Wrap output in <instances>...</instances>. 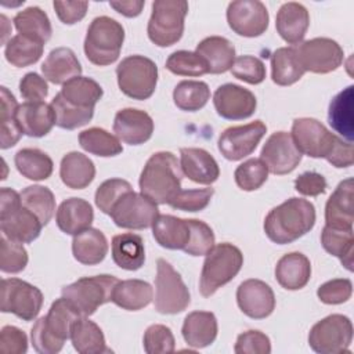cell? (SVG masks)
<instances>
[{
    "label": "cell",
    "mask_w": 354,
    "mask_h": 354,
    "mask_svg": "<svg viewBox=\"0 0 354 354\" xmlns=\"http://www.w3.org/2000/svg\"><path fill=\"white\" fill-rule=\"evenodd\" d=\"M187 12L185 0H155L147 26L149 40L158 47L176 44L183 37Z\"/></svg>",
    "instance_id": "ba28073f"
},
{
    "label": "cell",
    "mask_w": 354,
    "mask_h": 354,
    "mask_svg": "<svg viewBox=\"0 0 354 354\" xmlns=\"http://www.w3.org/2000/svg\"><path fill=\"white\" fill-rule=\"evenodd\" d=\"M354 180L351 177L339 183L325 205V225L339 230H353Z\"/></svg>",
    "instance_id": "7402d4cb"
},
{
    "label": "cell",
    "mask_w": 354,
    "mask_h": 354,
    "mask_svg": "<svg viewBox=\"0 0 354 354\" xmlns=\"http://www.w3.org/2000/svg\"><path fill=\"white\" fill-rule=\"evenodd\" d=\"M234 351L236 354H270V337L260 330H246L236 337Z\"/></svg>",
    "instance_id": "680465c9"
},
{
    "label": "cell",
    "mask_w": 354,
    "mask_h": 354,
    "mask_svg": "<svg viewBox=\"0 0 354 354\" xmlns=\"http://www.w3.org/2000/svg\"><path fill=\"white\" fill-rule=\"evenodd\" d=\"M236 303L241 311L253 319H263L275 308V295L261 279H246L236 289Z\"/></svg>",
    "instance_id": "ffe728a7"
},
{
    "label": "cell",
    "mask_w": 354,
    "mask_h": 354,
    "mask_svg": "<svg viewBox=\"0 0 354 354\" xmlns=\"http://www.w3.org/2000/svg\"><path fill=\"white\" fill-rule=\"evenodd\" d=\"M133 191V187L129 181L122 180V178H109L105 180L102 184H100V187L95 191V205L97 207L105 213V214H111L113 206L120 201V198Z\"/></svg>",
    "instance_id": "681fc988"
},
{
    "label": "cell",
    "mask_w": 354,
    "mask_h": 354,
    "mask_svg": "<svg viewBox=\"0 0 354 354\" xmlns=\"http://www.w3.org/2000/svg\"><path fill=\"white\" fill-rule=\"evenodd\" d=\"M191 225V238L184 249L187 254L191 256H206L207 252L214 246V234L210 225L202 220L189 218Z\"/></svg>",
    "instance_id": "11a10c76"
},
{
    "label": "cell",
    "mask_w": 354,
    "mask_h": 354,
    "mask_svg": "<svg viewBox=\"0 0 354 354\" xmlns=\"http://www.w3.org/2000/svg\"><path fill=\"white\" fill-rule=\"evenodd\" d=\"M213 105L218 116L227 120H243L254 113L257 100L250 90L239 84L225 83L214 91Z\"/></svg>",
    "instance_id": "d6986e66"
},
{
    "label": "cell",
    "mask_w": 354,
    "mask_h": 354,
    "mask_svg": "<svg viewBox=\"0 0 354 354\" xmlns=\"http://www.w3.org/2000/svg\"><path fill=\"white\" fill-rule=\"evenodd\" d=\"M166 69L178 76L198 77L209 73L206 61L196 51L178 50L166 59Z\"/></svg>",
    "instance_id": "7dc6e473"
},
{
    "label": "cell",
    "mask_w": 354,
    "mask_h": 354,
    "mask_svg": "<svg viewBox=\"0 0 354 354\" xmlns=\"http://www.w3.org/2000/svg\"><path fill=\"white\" fill-rule=\"evenodd\" d=\"M17 170L28 180L41 181L53 174V159L37 148H22L14 156Z\"/></svg>",
    "instance_id": "60d3db41"
},
{
    "label": "cell",
    "mask_w": 354,
    "mask_h": 354,
    "mask_svg": "<svg viewBox=\"0 0 354 354\" xmlns=\"http://www.w3.org/2000/svg\"><path fill=\"white\" fill-rule=\"evenodd\" d=\"M267 7L259 0H235L227 7L228 26L239 36L257 37L268 28Z\"/></svg>",
    "instance_id": "e0dca14e"
},
{
    "label": "cell",
    "mask_w": 354,
    "mask_h": 354,
    "mask_svg": "<svg viewBox=\"0 0 354 354\" xmlns=\"http://www.w3.org/2000/svg\"><path fill=\"white\" fill-rule=\"evenodd\" d=\"M231 73L234 77L249 84H260L266 79V65L257 57L241 55L235 58Z\"/></svg>",
    "instance_id": "9f6ffc18"
},
{
    "label": "cell",
    "mask_w": 354,
    "mask_h": 354,
    "mask_svg": "<svg viewBox=\"0 0 354 354\" xmlns=\"http://www.w3.org/2000/svg\"><path fill=\"white\" fill-rule=\"evenodd\" d=\"M118 86L120 91L133 100H148L156 88L158 66L144 55H129L116 66Z\"/></svg>",
    "instance_id": "9c48e42d"
},
{
    "label": "cell",
    "mask_w": 354,
    "mask_h": 354,
    "mask_svg": "<svg viewBox=\"0 0 354 354\" xmlns=\"http://www.w3.org/2000/svg\"><path fill=\"white\" fill-rule=\"evenodd\" d=\"M321 243L329 254L337 257L348 271H353V230H339L325 225L321 232Z\"/></svg>",
    "instance_id": "7bdbcfd3"
},
{
    "label": "cell",
    "mask_w": 354,
    "mask_h": 354,
    "mask_svg": "<svg viewBox=\"0 0 354 354\" xmlns=\"http://www.w3.org/2000/svg\"><path fill=\"white\" fill-rule=\"evenodd\" d=\"M353 342V324L343 314H330L313 325L308 333L310 347L319 354L347 353Z\"/></svg>",
    "instance_id": "7c38bea8"
},
{
    "label": "cell",
    "mask_w": 354,
    "mask_h": 354,
    "mask_svg": "<svg viewBox=\"0 0 354 354\" xmlns=\"http://www.w3.org/2000/svg\"><path fill=\"white\" fill-rule=\"evenodd\" d=\"M326 180L317 171H304L295 180V189L304 196H318L326 191Z\"/></svg>",
    "instance_id": "6125c7cd"
},
{
    "label": "cell",
    "mask_w": 354,
    "mask_h": 354,
    "mask_svg": "<svg viewBox=\"0 0 354 354\" xmlns=\"http://www.w3.org/2000/svg\"><path fill=\"white\" fill-rule=\"evenodd\" d=\"M153 299L152 286L142 279L118 281L112 292V303L127 311H138Z\"/></svg>",
    "instance_id": "d590c367"
},
{
    "label": "cell",
    "mask_w": 354,
    "mask_h": 354,
    "mask_svg": "<svg viewBox=\"0 0 354 354\" xmlns=\"http://www.w3.org/2000/svg\"><path fill=\"white\" fill-rule=\"evenodd\" d=\"M19 93L29 102H41L48 95V86L39 73L29 72L19 82Z\"/></svg>",
    "instance_id": "94428289"
},
{
    "label": "cell",
    "mask_w": 354,
    "mask_h": 354,
    "mask_svg": "<svg viewBox=\"0 0 354 354\" xmlns=\"http://www.w3.org/2000/svg\"><path fill=\"white\" fill-rule=\"evenodd\" d=\"M267 131L261 120H254L242 126L225 129L217 141L218 151L228 160H241L250 155Z\"/></svg>",
    "instance_id": "2e32d148"
},
{
    "label": "cell",
    "mask_w": 354,
    "mask_h": 354,
    "mask_svg": "<svg viewBox=\"0 0 354 354\" xmlns=\"http://www.w3.org/2000/svg\"><path fill=\"white\" fill-rule=\"evenodd\" d=\"M310 26L307 8L296 1H288L281 6L275 18V28L279 36L288 43L299 46Z\"/></svg>",
    "instance_id": "cb8c5ba5"
},
{
    "label": "cell",
    "mask_w": 354,
    "mask_h": 354,
    "mask_svg": "<svg viewBox=\"0 0 354 354\" xmlns=\"http://www.w3.org/2000/svg\"><path fill=\"white\" fill-rule=\"evenodd\" d=\"M191 303V295L181 275L165 259L156 261L155 310L160 314L183 313Z\"/></svg>",
    "instance_id": "8fae6325"
},
{
    "label": "cell",
    "mask_w": 354,
    "mask_h": 354,
    "mask_svg": "<svg viewBox=\"0 0 354 354\" xmlns=\"http://www.w3.org/2000/svg\"><path fill=\"white\" fill-rule=\"evenodd\" d=\"M15 120L28 137L40 138L47 136L55 124V116L51 105L46 102H24L15 112Z\"/></svg>",
    "instance_id": "d4e9b609"
},
{
    "label": "cell",
    "mask_w": 354,
    "mask_h": 354,
    "mask_svg": "<svg viewBox=\"0 0 354 354\" xmlns=\"http://www.w3.org/2000/svg\"><path fill=\"white\" fill-rule=\"evenodd\" d=\"M214 195L213 188H195L181 189L170 202L169 206L183 212H201L207 207L212 196Z\"/></svg>",
    "instance_id": "db71d44e"
},
{
    "label": "cell",
    "mask_w": 354,
    "mask_h": 354,
    "mask_svg": "<svg viewBox=\"0 0 354 354\" xmlns=\"http://www.w3.org/2000/svg\"><path fill=\"white\" fill-rule=\"evenodd\" d=\"M299 61L304 72L329 73L343 62V48L329 37H314L296 46Z\"/></svg>",
    "instance_id": "9a60e30c"
},
{
    "label": "cell",
    "mask_w": 354,
    "mask_h": 354,
    "mask_svg": "<svg viewBox=\"0 0 354 354\" xmlns=\"http://www.w3.org/2000/svg\"><path fill=\"white\" fill-rule=\"evenodd\" d=\"M22 205L33 212L43 225H47L55 212V198L50 188L43 185H29L21 192Z\"/></svg>",
    "instance_id": "bcb514c9"
},
{
    "label": "cell",
    "mask_w": 354,
    "mask_h": 354,
    "mask_svg": "<svg viewBox=\"0 0 354 354\" xmlns=\"http://www.w3.org/2000/svg\"><path fill=\"white\" fill-rule=\"evenodd\" d=\"M94 220L91 205L82 198H69L61 202L55 213L58 228L68 235H77L90 228Z\"/></svg>",
    "instance_id": "f1b7e54d"
},
{
    "label": "cell",
    "mask_w": 354,
    "mask_h": 354,
    "mask_svg": "<svg viewBox=\"0 0 354 354\" xmlns=\"http://www.w3.org/2000/svg\"><path fill=\"white\" fill-rule=\"evenodd\" d=\"M80 147L95 156L109 158L123 152L120 140L101 127H90L79 134Z\"/></svg>",
    "instance_id": "b9f144b4"
},
{
    "label": "cell",
    "mask_w": 354,
    "mask_h": 354,
    "mask_svg": "<svg viewBox=\"0 0 354 354\" xmlns=\"http://www.w3.org/2000/svg\"><path fill=\"white\" fill-rule=\"evenodd\" d=\"M12 21L18 35L29 37L41 44L47 43L51 37L53 28L50 18L40 7L32 6L19 11Z\"/></svg>",
    "instance_id": "f35d334b"
},
{
    "label": "cell",
    "mask_w": 354,
    "mask_h": 354,
    "mask_svg": "<svg viewBox=\"0 0 354 354\" xmlns=\"http://www.w3.org/2000/svg\"><path fill=\"white\" fill-rule=\"evenodd\" d=\"M111 253L113 263L127 271L140 270L145 261L144 241L133 232L115 235L111 243Z\"/></svg>",
    "instance_id": "1f68e13d"
},
{
    "label": "cell",
    "mask_w": 354,
    "mask_h": 354,
    "mask_svg": "<svg viewBox=\"0 0 354 354\" xmlns=\"http://www.w3.org/2000/svg\"><path fill=\"white\" fill-rule=\"evenodd\" d=\"M73 257L84 266H95L101 263L108 253V241L97 228H87L77 235H73L72 241Z\"/></svg>",
    "instance_id": "e575fe53"
},
{
    "label": "cell",
    "mask_w": 354,
    "mask_h": 354,
    "mask_svg": "<svg viewBox=\"0 0 354 354\" xmlns=\"http://www.w3.org/2000/svg\"><path fill=\"white\" fill-rule=\"evenodd\" d=\"M118 281L116 277L108 274L83 277L73 283L64 286L61 295L82 317H90L100 306L112 300V292Z\"/></svg>",
    "instance_id": "30bf717a"
},
{
    "label": "cell",
    "mask_w": 354,
    "mask_h": 354,
    "mask_svg": "<svg viewBox=\"0 0 354 354\" xmlns=\"http://www.w3.org/2000/svg\"><path fill=\"white\" fill-rule=\"evenodd\" d=\"M353 293V283L348 278H335L322 283L318 290V299L325 304L346 303Z\"/></svg>",
    "instance_id": "6f0895ef"
},
{
    "label": "cell",
    "mask_w": 354,
    "mask_h": 354,
    "mask_svg": "<svg viewBox=\"0 0 354 354\" xmlns=\"http://www.w3.org/2000/svg\"><path fill=\"white\" fill-rule=\"evenodd\" d=\"M210 98V88L202 80H183L173 90V101L181 111L196 112Z\"/></svg>",
    "instance_id": "ee69618b"
},
{
    "label": "cell",
    "mask_w": 354,
    "mask_h": 354,
    "mask_svg": "<svg viewBox=\"0 0 354 354\" xmlns=\"http://www.w3.org/2000/svg\"><path fill=\"white\" fill-rule=\"evenodd\" d=\"M0 351L3 354H25L28 351V336L17 326H3L0 332Z\"/></svg>",
    "instance_id": "91938a15"
},
{
    "label": "cell",
    "mask_w": 354,
    "mask_h": 354,
    "mask_svg": "<svg viewBox=\"0 0 354 354\" xmlns=\"http://www.w3.org/2000/svg\"><path fill=\"white\" fill-rule=\"evenodd\" d=\"M304 69L299 61L296 47H279L271 54V79L278 86H290L299 82Z\"/></svg>",
    "instance_id": "ab89813d"
},
{
    "label": "cell",
    "mask_w": 354,
    "mask_h": 354,
    "mask_svg": "<svg viewBox=\"0 0 354 354\" xmlns=\"http://www.w3.org/2000/svg\"><path fill=\"white\" fill-rule=\"evenodd\" d=\"M0 310L11 313L22 321H33L43 306L41 290L19 278H4L1 281Z\"/></svg>",
    "instance_id": "4fadbf2b"
},
{
    "label": "cell",
    "mask_w": 354,
    "mask_h": 354,
    "mask_svg": "<svg viewBox=\"0 0 354 354\" xmlns=\"http://www.w3.org/2000/svg\"><path fill=\"white\" fill-rule=\"evenodd\" d=\"M104 94L102 87L91 77L77 76L62 84L59 98L71 108L83 112H94L95 104Z\"/></svg>",
    "instance_id": "484cf974"
},
{
    "label": "cell",
    "mask_w": 354,
    "mask_h": 354,
    "mask_svg": "<svg viewBox=\"0 0 354 354\" xmlns=\"http://www.w3.org/2000/svg\"><path fill=\"white\" fill-rule=\"evenodd\" d=\"M109 6L118 11L119 14L127 17V18H134L138 17L145 6L144 0H130V1H109Z\"/></svg>",
    "instance_id": "e7e4bbea"
},
{
    "label": "cell",
    "mask_w": 354,
    "mask_h": 354,
    "mask_svg": "<svg viewBox=\"0 0 354 354\" xmlns=\"http://www.w3.org/2000/svg\"><path fill=\"white\" fill-rule=\"evenodd\" d=\"M124 41V29L116 19L101 15L94 18L84 37V54L97 66L113 64L120 54Z\"/></svg>",
    "instance_id": "52a82bcc"
},
{
    "label": "cell",
    "mask_w": 354,
    "mask_h": 354,
    "mask_svg": "<svg viewBox=\"0 0 354 354\" xmlns=\"http://www.w3.org/2000/svg\"><path fill=\"white\" fill-rule=\"evenodd\" d=\"M113 133L129 145H141L152 137L153 120L145 111L124 108L115 115Z\"/></svg>",
    "instance_id": "44dd1931"
},
{
    "label": "cell",
    "mask_w": 354,
    "mask_h": 354,
    "mask_svg": "<svg viewBox=\"0 0 354 354\" xmlns=\"http://www.w3.org/2000/svg\"><path fill=\"white\" fill-rule=\"evenodd\" d=\"M44 79L54 84H65L73 77L80 76L82 65L69 47H57L50 51L41 64Z\"/></svg>",
    "instance_id": "4dcf8cb0"
},
{
    "label": "cell",
    "mask_w": 354,
    "mask_h": 354,
    "mask_svg": "<svg viewBox=\"0 0 354 354\" xmlns=\"http://www.w3.org/2000/svg\"><path fill=\"white\" fill-rule=\"evenodd\" d=\"M314 224V205L303 198H289L268 212L264 218V232L274 243L286 245L310 232Z\"/></svg>",
    "instance_id": "7a4b0ae2"
},
{
    "label": "cell",
    "mask_w": 354,
    "mask_h": 354,
    "mask_svg": "<svg viewBox=\"0 0 354 354\" xmlns=\"http://www.w3.org/2000/svg\"><path fill=\"white\" fill-rule=\"evenodd\" d=\"M43 50L44 44L37 43L22 35H15L7 41L4 55L11 65L17 68H25L36 64L43 55Z\"/></svg>",
    "instance_id": "f6af8a7d"
},
{
    "label": "cell",
    "mask_w": 354,
    "mask_h": 354,
    "mask_svg": "<svg viewBox=\"0 0 354 354\" xmlns=\"http://www.w3.org/2000/svg\"><path fill=\"white\" fill-rule=\"evenodd\" d=\"M311 278V263L308 257L300 252L283 254L275 266L277 282L288 290H299L304 288Z\"/></svg>",
    "instance_id": "83f0119b"
},
{
    "label": "cell",
    "mask_w": 354,
    "mask_h": 354,
    "mask_svg": "<svg viewBox=\"0 0 354 354\" xmlns=\"http://www.w3.org/2000/svg\"><path fill=\"white\" fill-rule=\"evenodd\" d=\"M113 223L126 230H145L152 227L159 216L158 205L141 192L124 194L111 212Z\"/></svg>",
    "instance_id": "5bb4252c"
},
{
    "label": "cell",
    "mask_w": 354,
    "mask_h": 354,
    "mask_svg": "<svg viewBox=\"0 0 354 354\" xmlns=\"http://www.w3.org/2000/svg\"><path fill=\"white\" fill-rule=\"evenodd\" d=\"M243 266V254L232 243L223 242L214 245L206 254L201 278L199 292L203 297H210L221 286L232 281Z\"/></svg>",
    "instance_id": "8992f818"
},
{
    "label": "cell",
    "mask_w": 354,
    "mask_h": 354,
    "mask_svg": "<svg viewBox=\"0 0 354 354\" xmlns=\"http://www.w3.org/2000/svg\"><path fill=\"white\" fill-rule=\"evenodd\" d=\"M180 166L183 174L196 184L210 185L220 176L218 163L203 148H181Z\"/></svg>",
    "instance_id": "603a6c76"
},
{
    "label": "cell",
    "mask_w": 354,
    "mask_h": 354,
    "mask_svg": "<svg viewBox=\"0 0 354 354\" xmlns=\"http://www.w3.org/2000/svg\"><path fill=\"white\" fill-rule=\"evenodd\" d=\"M59 177L68 188L83 189L94 180L95 166L84 153L72 151L61 159Z\"/></svg>",
    "instance_id": "836d02e7"
},
{
    "label": "cell",
    "mask_w": 354,
    "mask_h": 354,
    "mask_svg": "<svg viewBox=\"0 0 354 354\" xmlns=\"http://www.w3.org/2000/svg\"><path fill=\"white\" fill-rule=\"evenodd\" d=\"M183 170L177 158L169 151H159L147 160L138 180L140 191L156 205L169 202L181 191Z\"/></svg>",
    "instance_id": "3957f363"
},
{
    "label": "cell",
    "mask_w": 354,
    "mask_h": 354,
    "mask_svg": "<svg viewBox=\"0 0 354 354\" xmlns=\"http://www.w3.org/2000/svg\"><path fill=\"white\" fill-rule=\"evenodd\" d=\"M218 332L217 318L210 311H192L183 322L181 333L185 343L194 348L210 346Z\"/></svg>",
    "instance_id": "f546056e"
},
{
    "label": "cell",
    "mask_w": 354,
    "mask_h": 354,
    "mask_svg": "<svg viewBox=\"0 0 354 354\" xmlns=\"http://www.w3.org/2000/svg\"><path fill=\"white\" fill-rule=\"evenodd\" d=\"M142 346L148 354H166L174 351L176 340L169 326L153 324L145 329Z\"/></svg>",
    "instance_id": "816d5d0a"
},
{
    "label": "cell",
    "mask_w": 354,
    "mask_h": 354,
    "mask_svg": "<svg viewBox=\"0 0 354 354\" xmlns=\"http://www.w3.org/2000/svg\"><path fill=\"white\" fill-rule=\"evenodd\" d=\"M41 221L21 202V194L12 188L3 187L0 191V228L6 238L30 243L41 232Z\"/></svg>",
    "instance_id": "5b68a950"
},
{
    "label": "cell",
    "mask_w": 354,
    "mask_h": 354,
    "mask_svg": "<svg viewBox=\"0 0 354 354\" xmlns=\"http://www.w3.org/2000/svg\"><path fill=\"white\" fill-rule=\"evenodd\" d=\"M152 235L165 249L184 250L191 238L189 218L159 214L152 224Z\"/></svg>",
    "instance_id": "4316f807"
},
{
    "label": "cell",
    "mask_w": 354,
    "mask_h": 354,
    "mask_svg": "<svg viewBox=\"0 0 354 354\" xmlns=\"http://www.w3.org/2000/svg\"><path fill=\"white\" fill-rule=\"evenodd\" d=\"M69 339L73 348L80 354L111 353V348L106 347L105 336L101 328L87 317H80L75 321Z\"/></svg>",
    "instance_id": "8d00e7d4"
},
{
    "label": "cell",
    "mask_w": 354,
    "mask_h": 354,
    "mask_svg": "<svg viewBox=\"0 0 354 354\" xmlns=\"http://www.w3.org/2000/svg\"><path fill=\"white\" fill-rule=\"evenodd\" d=\"M82 315L62 296L53 301L46 317L39 318L30 329V342L39 354H55L71 337L72 325Z\"/></svg>",
    "instance_id": "277c9868"
},
{
    "label": "cell",
    "mask_w": 354,
    "mask_h": 354,
    "mask_svg": "<svg viewBox=\"0 0 354 354\" xmlns=\"http://www.w3.org/2000/svg\"><path fill=\"white\" fill-rule=\"evenodd\" d=\"M297 149L310 158L326 159L337 169L353 165V142L330 133L314 118H297L290 133Z\"/></svg>",
    "instance_id": "6da1fadb"
},
{
    "label": "cell",
    "mask_w": 354,
    "mask_h": 354,
    "mask_svg": "<svg viewBox=\"0 0 354 354\" xmlns=\"http://www.w3.org/2000/svg\"><path fill=\"white\" fill-rule=\"evenodd\" d=\"M301 156L303 153L297 149L288 131L272 133L260 152V159L266 163L268 171L277 176L293 171L299 166Z\"/></svg>",
    "instance_id": "ac0fdd59"
},
{
    "label": "cell",
    "mask_w": 354,
    "mask_h": 354,
    "mask_svg": "<svg viewBox=\"0 0 354 354\" xmlns=\"http://www.w3.org/2000/svg\"><path fill=\"white\" fill-rule=\"evenodd\" d=\"M54 10L59 21L65 25H73L82 21L87 12V1H54Z\"/></svg>",
    "instance_id": "be15d7a7"
},
{
    "label": "cell",
    "mask_w": 354,
    "mask_h": 354,
    "mask_svg": "<svg viewBox=\"0 0 354 354\" xmlns=\"http://www.w3.org/2000/svg\"><path fill=\"white\" fill-rule=\"evenodd\" d=\"M353 86L346 87L343 91L337 93L330 104L328 111V120L332 129L339 133L343 140L353 142L354 138V126H353Z\"/></svg>",
    "instance_id": "74e56055"
},
{
    "label": "cell",
    "mask_w": 354,
    "mask_h": 354,
    "mask_svg": "<svg viewBox=\"0 0 354 354\" xmlns=\"http://www.w3.org/2000/svg\"><path fill=\"white\" fill-rule=\"evenodd\" d=\"M28 252L22 243L4 235L0 238V270L7 274H18L28 264Z\"/></svg>",
    "instance_id": "f907efd6"
},
{
    "label": "cell",
    "mask_w": 354,
    "mask_h": 354,
    "mask_svg": "<svg viewBox=\"0 0 354 354\" xmlns=\"http://www.w3.org/2000/svg\"><path fill=\"white\" fill-rule=\"evenodd\" d=\"M234 178L241 189L256 191L267 181L268 169L260 158H250L235 169Z\"/></svg>",
    "instance_id": "c3c4849f"
},
{
    "label": "cell",
    "mask_w": 354,
    "mask_h": 354,
    "mask_svg": "<svg viewBox=\"0 0 354 354\" xmlns=\"http://www.w3.org/2000/svg\"><path fill=\"white\" fill-rule=\"evenodd\" d=\"M50 105L54 111L55 126L65 129V130H75L77 127H82V126L87 124L94 116V112H83V111H77V109L68 106L59 98L58 94L53 98Z\"/></svg>",
    "instance_id": "f5cc1de1"
},
{
    "label": "cell",
    "mask_w": 354,
    "mask_h": 354,
    "mask_svg": "<svg viewBox=\"0 0 354 354\" xmlns=\"http://www.w3.org/2000/svg\"><path fill=\"white\" fill-rule=\"evenodd\" d=\"M207 64L209 73L218 75L230 71L235 61L234 44L223 36L205 37L195 50Z\"/></svg>",
    "instance_id": "d6a6232c"
}]
</instances>
